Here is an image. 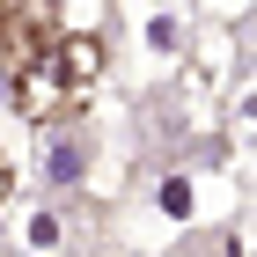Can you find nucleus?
Here are the masks:
<instances>
[{
  "instance_id": "f257e3e1",
  "label": "nucleus",
  "mask_w": 257,
  "mask_h": 257,
  "mask_svg": "<svg viewBox=\"0 0 257 257\" xmlns=\"http://www.w3.org/2000/svg\"><path fill=\"white\" fill-rule=\"evenodd\" d=\"M103 81V30H52L22 66H8V103L37 125H66Z\"/></svg>"
},
{
  "instance_id": "f03ea898",
  "label": "nucleus",
  "mask_w": 257,
  "mask_h": 257,
  "mask_svg": "<svg viewBox=\"0 0 257 257\" xmlns=\"http://www.w3.org/2000/svg\"><path fill=\"white\" fill-rule=\"evenodd\" d=\"M125 22H133V59L147 81H169L198 44L191 0H125Z\"/></svg>"
},
{
  "instance_id": "7ed1b4c3",
  "label": "nucleus",
  "mask_w": 257,
  "mask_h": 257,
  "mask_svg": "<svg viewBox=\"0 0 257 257\" xmlns=\"http://www.w3.org/2000/svg\"><path fill=\"white\" fill-rule=\"evenodd\" d=\"M52 30H59V22H52V0H0V74L22 66Z\"/></svg>"
},
{
  "instance_id": "20e7f679",
  "label": "nucleus",
  "mask_w": 257,
  "mask_h": 257,
  "mask_svg": "<svg viewBox=\"0 0 257 257\" xmlns=\"http://www.w3.org/2000/svg\"><path fill=\"white\" fill-rule=\"evenodd\" d=\"M88 162H96V147H88L81 133H59V140H52V162H44V177L59 184V191H74V184L88 177Z\"/></svg>"
},
{
  "instance_id": "39448f33",
  "label": "nucleus",
  "mask_w": 257,
  "mask_h": 257,
  "mask_svg": "<svg viewBox=\"0 0 257 257\" xmlns=\"http://www.w3.org/2000/svg\"><path fill=\"white\" fill-rule=\"evenodd\" d=\"M155 213L169 220V228H177V220H191V213H198V177H191V169H169V177L155 184Z\"/></svg>"
},
{
  "instance_id": "423d86ee",
  "label": "nucleus",
  "mask_w": 257,
  "mask_h": 257,
  "mask_svg": "<svg viewBox=\"0 0 257 257\" xmlns=\"http://www.w3.org/2000/svg\"><path fill=\"white\" fill-rule=\"evenodd\" d=\"M118 0H52V22L59 30H103Z\"/></svg>"
},
{
  "instance_id": "0eeeda50",
  "label": "nucleus",
  "mask_w": 257,
  "mask_h": 257,
  "mask_svg": "<svg viewBox=\"0 0 257 257\" xmlns=\"http://www.w3.org/2000/svg\"><path fill=\"white\" fill-rule=\"evenodd\" d=\"M22 242H30V250H59V242H66V220H59V213H30Z\"/></svg>"
},
{
  "instance_id": "6e6552de",
  "label": "nucleus",
  "mask_w": 257,
  "mask_h": 257,
  "mask_svg": "<svg viewBox=\"0 0 257 257\" xmlns=\"http://www.w3.org/2000/svg\"><path fill=\"white\" fill-rule=\"evenodd\" d=\"M242 8H250V0H206V15H228V22H235Z\"/></svg>"
},
{
  "instance_id": "1a4fd4ad",
  "label": "nucleus",
  "mask_w": 257,
  "mask_h": 257,
  "mask_svg": "<svg viewBox=\"0 0 257 257\" xmlns=\"http://www.w3.org/2000/svg\"><path fill=\"white\" fill-rule=\"evenodd\" d=\"M8 191H15V169H8V155H0V213H8Z\"/></svg>"
}]
</instances>
